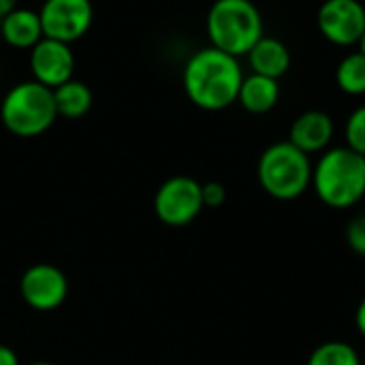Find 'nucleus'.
Wrapping results in <instances>:
<instances>
[{
	"label": "nucleus",
	"instance_id": "obj_10",
	"mask_svg": "<svg viewBox=\"0 0 365 365\" xmlns=\"http://www.w3.org/2000/svg\"><path fill=\"white\" fill-rule=\"evenodd\" d=\"M30 71H32L34 81L53 90L66 83L68 79H73L75 53L68 43L43 36L30 49Z\"/></svg>",
	"mask_w": 365,
	"mask_h": 365
},
{
	"label": "nucleus",
	"instance_id": "obj_25",
	"mask_svg": "<svg viewBox=\"0 0 365 365\" xmlns=\"http://www.w3.org/2000/svg\"><path fill=\"white\" fill-rule=\"evenodd\" d=\"M28 365H56V364H49V361H32V364Z\"/></svg>",
	"mask_w": 365,
	"mask_h": 365
},
{
	"label": "nucleus",
	"instance_id": "obj_3",
	"mask_svg": "<svg viewBox=\"0 0 365 365\" xmlns=\"http://www.w3.org/2000/svg\"><path fill=\"white\" fill-rule=\"evenodd\" d=\"M210 45L242 58L265 34L263 15L252 0H214L205 17Z\"/></svg>",
	"mask_w": 365,
	"mask_h": 365
},
{
	"label": "nucleus",
	"instance_id": "obj_14",
	"mask_svg": "<svg viewBox=\"0 0 365 365\" xmlns=\"http://www.w3.org/2000/svg\"><path fill=\"white\" fill-rule=\"evenodd\" d=\"M280 101V81L265 77V75H244V81L240 86L237 103L255 115L269 113Z\"/></svg>",
	"mask_w": 365,
	"mask_h": 365
},
{
	"label": "nucleus",
	"instance_id": "obj_4",
	"mask_svg": "<svg viewBox=\"0 0 365 365\" xmlns=\"http://www.w3.org/2000/svg\"><path fill=\"white\" fill-rule=\"evenodd\" d=\"M0 120L15 137H38L58 120L53 90L28 79L15 83L0 103Z\"/></svg>",
	"mask_w": 365,
	"mask_h": 365
},
{
	"label": "nucleus",
	"instance_id": "obj_9",
	"mask_svg": "<svg viewBox=\"0 0 365 365\" xmlns=\"http://www.w3.org/2000/svg\"><path fill=\"white\" fill-rule=\"evenodd\" d=\"M19 293L32 310L51 312L66 302L68 280L60 267L51 263H36L24 272Z\"/></svg>",
	"mask_w": 365,
	"mask_h": 365
},
{
	"label": "nucleus",
	"instance_id": "obj_17",
	"mask_svg": "<svg viewBox=\"0 0 365 365\" xmlns=\"http://www.w3.org/2000/svg\"><path fill=\"white\" fill-rule=\"evenodd\" d=\"M306 365H361V357L351 344L331 340V342L317 346L310 353Z\"/></svg>",
	"mask_w": 365,
	"mask_h": 365
},
{
	"label": "nucleus",
	"instance_id": "obj_20",
	"mask_svg": "<svg viewBox=\"0 0 365 365\" xmlns=\"http://www.w3.org/2000/svg\"><path fill=\"white\" fill-rule=\"evenodd\" d=\"M203 205L205 207H220L227 201V188L220 182H205L201 184Z\"/></svg>",
	"mask_w": 365,
	"mask_h": 365
},
{
	"label": "nucleus",
	"instance_id": "obj_6",
	"mask_svg": "<svg viewBox=\"0 0 365 365\" xmlns=\"http://www.w3.org/2000/svg\"><path fill=\"white\" fill-rule=\"evenodd\" d=\"M201 182L188 175L165 180L154 195V214L167 227H186L203 212Z\"/></svg>",
	"mask_w": 365,
	"mask_h": 365
},
{
	"label": "nucleus",
	"instance_id": "obj_7",
	"mask_svg": "<svg viewBox=\"0 0 365 365\" xmlns=\"http://www.w3.org/2000/svg\"><path fill=\"white\" fill-rule=\"evenodd\" d=\"M38 17L43 36L71 45L88 34L94 21V6L90 0H45Z\"/></svg>",
	"mask_w": 365,
	"mask_h": 365
},
{
	"label": "nucleus",
	"instance_id": "obj_16",
	"mask_svg": "<svg viewBox=\"0 0 365 365\" xmlns=\"http://www.w3.org/2000/svg\"><path fill=\"white\" fill-rule=\"evenodd\" d=\"M336 83L349 96H364L365 94V53L351 51L344 56L336 68Z\"/></svg>",
	"mask_w": 365,
	"mask_h": 365
},
{
	"label": "nucleus",
	"instance_id": "obj_19",
	"mask_svg": "<svg viewBox=\"0 0 365 365\" xmlns=\"http://www.w3.org/2000/svg\"><path fill=\"white\" fill-rule=\"evenodd\" d=\"M346 244L353 252L365 257V214H359L346 225Z\"/></svg>",
	"mask_w": 365,
	"mask_h": 365
},
{
	"label": "nucleus",
	"instance_id": "obj_1",
	"mask_svg": "<svg viewBox=\"0 0 365 365\" xmlns=\"http://www.w3.org/2000/svg\"><path fill=\"white\" fill-rule=\"evenodd\" d=\"M244 71L240 58L229 56L216 47L195 51L182 73V83L188 101L203 111H222L237 103Z\"/></svg>",
	"mask_w": 365,
	"mask_h": 365
},
{
	"label": "nucleus",
	"instance_id": "obj_24",
	"mask_svg": "<svg viewBox=\"0 0 365 365\" xmlns=\"http://www.w3.org/2000/svg\"><path fill=\"white\" fill-rule=\"evenodd\" d=\"M359 51H364L365 53V32L364 36H361V41H359Z\"/></svg>",
	"mask_w": 365,
	"mask_h": 365
},
{
	"label": "nucleus",
	"instance_id": "obj_13",
	"mask_svg": "<svg viewBox=\"0 0 365 365\" xmlns=\"http://www.w3.org/2000/svg\"><path fill=\"white\" fill-rule=\"evenodd\" d=\"M0 34L6 45L15 49H32L43 38L38 11L17 6L0 21Z\"/></svg>",
	"mask_w": 365,
	"mask_h": 365
},
{
	"label": "nucleus",
	"instance_id": "obj_23",
	"mask_svg": "<svg viewBox=\"0 0 365 365\" xmlns=\"http://www.w3.org/2000/svg\"><path fill=\"white\" fill-rule=\"evenodd\" d=\"M13 9H17V0H0V21H2Z\"/></svg>",
	"mask_w": 365,
	"mask_h": 365
},
{
	"label": "nucleus",
	"instance_id": "obj_22",
	"mask_svg": "<svg viewBox=\"0 0 365 365\" xmlns=\"http://www.w3.org/2000/svg\"><path fill=\"white\" fill-rule=\"evenodd\" d=\"M355 325H357V331L365 338V297L364 302L359 304L357 312H355Z\"/></svg>",
	"mask_w": 365,
	"mask_h": 365
},
{
	"label": "nucleus",
	"instance_id": "obj_5",
	"mask_svg": "<svg viewBox=\"0 0 365 365\" xmlns=\"http://www.w3.org/2000/svg\"><path fill=\"white\" fill-rule=\"evenodd\" d=\"M257 178L269 197L293 201L312 186V163L310 156L291 141H278L263 150L257 165Z\"/></svg>",
	"mask_w": 365,
	"mask_h": 365
},
{
	"label": "nucleus",
	"instance_id": "obj_26",
	"mask_svg": "<svg viewBox=\"0 0 365 365\" xmlns=\"http://www.w3.org/2000/svg\"><path fill=\"white\" fill-rule=\"evenodd\" d=\"M364 160H365V156H364Z\"/></svg>",
	"mask_w": 365,
	"mask_h": 365
},
{
	"label": "nucleus",
	"instance_id": "obj_18",
	"mask_svg": "<svg viewBox=\"0 0 365 365\" xmlns=\"http://www.w3.org/2000/svg\"><path fill=\"white\" fill-rule=\"evenodd\" d=\"M344 139H346V148L365 156V105L357 107L349 115L344 126Z\"/></svg>",
	"mask_w": 365,
	"mask_h": 365
},
{
	"label": "nucleus",
	"instance_id": "obj_2",
	"mask_svg": "<svg viewBox=\"0 0 365 365\" xmlns=\"http://www.w3.org/2000/svg\"><path fill=\"white\" fill-rule=\"evenodd\" d=\"M319 199L334 210H349L365 199V160L351 148H329L312 167Z\"/></svg>",
	"mask_w": 365,
	"mask_h": 365
},
{
	"label": "nucleus",
	"instance_id": "obj_8",
	"mask_svg": "<svg viewBox=\"0 0 365 365\" xmlns=\"http://www.w3.org/2000/svg\"><path fill=\"white\" fill-rule=\"evenodd\" d=\"M321 34L338 45H359L365 32V6L359 0H325L317 13Z\"/></svg>",
	"mask_w": 365,
	"mask_h": 365
},
{
	"label": "nucleus",
	"instance_id": "obj_15",
	"mask_svg": "<svg viewBox=\"0 0 365 365\" xmlns=\"http://www.w3.org/2000/svg\"><path fill=\"white\" fill-rule=\"evenodd\" d=\"M53 101H56V111L58 118L66 120H79L92 109V90L79 81V79H68L66 83L53 88Z\"/></svg>",
	"mask_w": 365,
	"mask_h": 365
},
{
	"label": "nucleus",
	"instance_id": "obj_21",
	"mask_svg": "<svg viewBox=\"0 0 365 365\" xmlns=\"http://www.w3.org/2000/svg\"><path fill=\"white\" fill-rule=\"evenodd\" d=\"M0 365H21L17 353L6 344H0Z\"/></svg>",
	"mask_w": 365,
	"mask_h": 365
},
{
	"label": "nucleus",
	"instance_id": "obj_12",
	"mask_svg": "<svg viewBox=\"0 0 365 365\" xmlns=\"http://www.w3.org/2000/svg\"><path fill=\"white\" fill-rule=\"evenodd\" d=\"M246 56H248V64H250L252 73L265 75V77H272L278 81L291 68V51L276 36L263 34Z\"/></svg>",
	"mask_w": 365,
	"mask_h": 365
},
{
	"label": "nucleus",
	"instance_id": "obj_11",
	"mask_svg": "<svg viewBox=\"0 0 365 365\" xmlns=\"http://www.w3.org/2000/svg\"><path fill=\"white\" fill-rule=\"evenodd\" d=\"M334 133L336 126L331 115L321 109H310L293 120L289 130V141L302 152H306L308 156L323 154L325 150H329Z\"/></svg>",
	"mask_w": 365,
	"mask_h": 365
}]
</instances>
